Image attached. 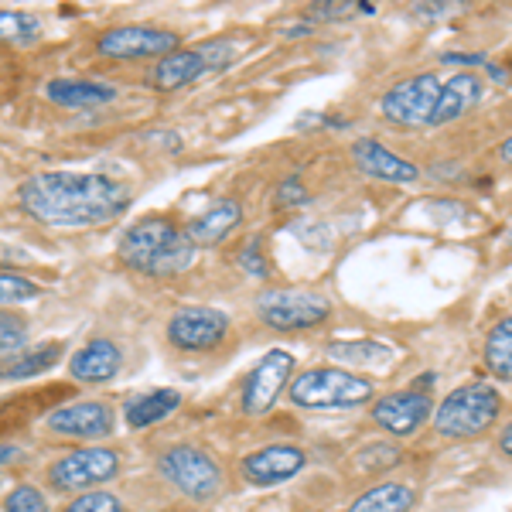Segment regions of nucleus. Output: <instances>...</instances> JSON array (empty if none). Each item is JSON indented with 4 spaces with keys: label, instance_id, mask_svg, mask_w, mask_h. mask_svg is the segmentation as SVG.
<instances>
[{
    "label": "nucleus",
    "instance_id": "1",
    "mask_svg": "<svg viewBox=\"0 0 512 512\" xmlns=\"http://www.w3.org/2000/svg\"><path fill=\"white\" fill-rule=\"evenodd\" d=\"M18 202L41 226L89 229L123 216L130 205V188L96 171H45L24 181Z\"/></svg>",
    "mask_w": 512,
    "mask_h": 512
},
{
    "label": "nucleus",
    "instance_id": "2",
    "mask_svg": "<svg viewBox=\"0 0 512 512\" xmlns=\"http://www.w3.org/2000/svg\"><path fill=\"white\" fill-rule=\"evenodd\" d=\"M120 260L147 277H178L192 267L195 246L171 219H140L120 236Z\"/></svg>",
    "mask_w": 512,
    "mask_h": 512
},
{
    "label": "nucleus",
    "instance_id": "3",
    "mask_svg": "<svg viewBox=\"0 0 512 512\" xmlns=\"http://www.w3.org/2000/svg\"><path fill=\"white\" fill-rule=\"evenodd\" d=\"M499 414L502 396L485 383H468L444 396V403L434 410V431L451 441H465L489 431Z\"/></svg>",
    "mask_w": 512,
    "mask_h": 512
},
{
    "label": "nucleus",
    "instance_id": "4",
    "mask_svg": "<svg viewBox=\"0 0 512 512\" xmlns=\"http://www.w3.org/2000/svg\"><path fill=\"white\" fill-rule=\"evenodd\" d=\"M291 400L304 410H328V407H359L373 400V383L366 376H355L349 369L315 366L294 376Z\"/></svg>",
    "mask_w": 512,
    "mask_h": 512
},
{
    "label": "nucleus",
    "instance_id": "5",
    "mask_svg": "<svg viewBox=\"0 0 512 512\" xmlns=\"http://www.w3.org/2000/svg\"><path fill=\"white\" fill-rule=\"evenodd\" d=\"M158 472L168 478L171 485L195 502H209L222 492V468L212 454L192 444H178V448L164 451L158 458Z\"/></svg>",
    "mask_w": 512,
    "mask_h": 512
},
{
    "label": "nucleus",
    "instance_id": "6",
    "mask_svg": "<svg viewBox=\"0 0 512 512\" xmlns=\"http://www.w3.org/2000/svg\"><path fill=\"white\" fill-rule=\"evenodd\" d=\"M256 311L267 321L270 328L280 332H304V328H315L321 321H328L332 315V304L328 297H321L315 291H267L256 297Z\"/></svg>",
    "mask_w": 512,
    "mask_h": 512
},
{
    "label": "nucleus",
    "instance_id": "7",
    "mask_svg": "<svg viewBox=\"0 0 512 512\" xmlns=\"http://www.w3.org/2000/svg\"><path fill=\"white\" fill-rule=\"evenodd\" d=\"M437 99H441V82L431 72H420L386 89L379 110L396 127H431Z\"/></svg>",
    "mask_w": 512,
    "mask_h": 512
},
{
    "label": "nucleus",
    "instance_id": "8",
    "mask_svg": "<svg viewBox=\"0 0 512 512\" xmlns=\"http://www.w3.org/2000/svg\"><path fill=\"white\" fill-rule=\"evenodd\" d=\"M178 35L164 28H151V24H123V28H110L96 41V52L117 62H137V59H168L178 52Z\"/></svg>",
    "mask_w": 512,
    "mask_h": 512
},
{
    "label": "nucleus",
    "instance_id": "9",
    "mask_svg": "<svg viewBox=\"0 0 512 512\" xmlns=\"http://www.w3.org/2000/svg\"><path fill=\"white\" fill-rule=\"evenodd\" d=\"M120 472V454L113 448H82L55 461L48 468V482L59 492H82L103 485Z\"/></svg>",
    "mask_w": 512,
    "mask_h": 512
},
{
    "label": "nucleus",
    "instance_id": "10",
    "mask_svg": "<svg viewBox=\"0 0 512 512\" xmlns=\"http://www.w3.org/2000/svg\"><path fill=\"white\" fill-rule=\"evenodd\" d=\"M229 55H233V45H226V41H212V45L202 48H178L175 55L158 62V69L151 72V86L161 89V93H175L181 86H192L209 69L226 65Z\"/></svg>",
    "mask_w": 512,
    "mask_h": 512
},
{
    "label": "nucleus",
    "instance_id": "11",
    "mask_svg": "<svg viewBox=\"0 0 512 512\" xmlns=\"http://www.w3.org/2000/svg\"><path fill=\"white\" fill-rule=\"evenodd\" d=\"M294 373V355L284 349L267 352L253 366V373L243 383V414L246 417H263L277 403V396L284 393V386H291Z\"/></svg>",
    "mask_w": 512,
    "mask_h": 512
},
{
    "label": "nucleus",
    "instance_id": "12",
    "mask_svg": "<svg viewBox=\"0 0 512 512\" xmlns=\"http://www.w3.org/2000/svg\"><path fill=\"white\" fill-rule=\"evenodd\" d=\"M226 335L229 318L219 308H181L168 321V342L181 352H212Z\"/></svg>",
    "mask_w": 512,
    "mask_h": 512
},
{
    "label": "nucleus",
    "instance_id": "13",
    "mask_svg": "<svg viewBox=\"0 0 512 512\" xmlns=\"http://www.w3.org/2000/svg\"><path fill=\"white\" fill-rule=\"evenodd\" d=\"M304 451L294 448V444H270V448H260L253 454H246L243 461H239V472L250 485H260V489H267V485H280V482H291L294 475L304 472Z\"/></svg>",
    "mask_w": 512,
    "mask_h": 512
},
{
    "label": "nucleus",
    "instance_id": "14",
    "mask_svg": "<svg viewBox=\"0 0 512 512\" xmlns=\"http://www.w3.org/2000/svg\"><path fill=\"white\" fill-rule=\"evenodd\" d=\"M431 414H434L431 396L420 390V386L417 390L390 393V396H383V400L373 403V420L396 437H410Z\"/></svg>",
    "mask_w": 512,
    "mask_h": 512
},
{
    "label": "nucleus",
    "instance_id": "15",
    "mask_svg": "<svg viewBox=\"0 0 512 512\" xmlns=\"http://www.w3.org/2000/svg\"><path fill=\"white\" fill-rule=\"evenodd\" d=\"M48 431L65 437H106L113 431V410L110 403L99 400H79L69 407H59L45 417Z\"/></svg>",
    "mask_w": 512,
    "mask_h": 512
},
{
    "label": "nucleus",
    "instance_id": "16",
    "mask_svg": "<svg viewBox=\"0 0 512 512\" xmlns=\"http://www.w3.org/2000/svg\"><path fill=\"white\" fill-rule=\"evenodd\" d=\"M352 161H355V168H362L366 175L393 181V185H410V181H417V164L407 158H396L393 151H386V147L373 137L355 140Z\"/></svg>",
    "mask_w": 512,
    "mask_h": 512
},
{
    "label": "nucleus",
    "instance_id": "17",
    "mask_svg": "<svg viewBox=\"0 0 512 512\" xmlns=\"http://www.w3.org/2000/svg\"><path fill=\"white\" fill-rule=\"evenodd\" d=\"M485 96V82L478 72H458L441 86V99H437V110L431 127H444V123L461 120L465 113H472Z\"/></svg>",
    "mask_w": 512,
    "mask_h": 512
},
{
    "label": "nucleus",
    "instance_id": "18",
    "mask_svg": "<svg viewBox=\"0 0 512 512\" xmlns=\"http://www.w3.org/2000/svg\"><path fill=\"white\" fill-rule=\"evenodd\" d=\"M120 362H123V355L117 349V342H110V338H93V342H86L72 355L69 373L82 379V383H106V379H113L120 373Z\"/></svg>",
    "mask_w": 512,
    "mask_h": 512
},
{
    "label": "nucleus",
    "instance_id": "19",
    "mask_svg": "<svg viewBox=\"0 0 512 512\" xmlns=\"http://www.w3.org/2000/svg\"><path fill=\"white\" fill-rule=\"evenodd\" d=\"M45 96L55 106H65V110H93V106L113 103L117 89L110 82H96V79H52L45 86Z\"/></svg>",
    "mask_w": 512,
    "mask_h": 512
},
{
    "label": "nucleus",
    "instance_id": "20",
    "mask_svg": "<svg viewBox=\"0 0 512 512\" xmlns=\"http://www.w3.org/2000/svg\"><path fill=\"white\" fill-rule=\"evenodd\" d=\"M239 219H243V209H239V202L233 198H222L216 202L212 209H205L202 216H195L188 222L185 236L192 239V246H212L219 243V239H226L233 229L239 226Z\"/></svg>",
    "mask_w": 512,
    "mask_h": 512
},
{
    "label": "nucleus",
    "instance_id": "21",
    "mask_svg": "<svg viewBox=\"0 0 512 512\" xmlns=\"http://www.w3.org/2000/svg\"><path fill=\"white\" fill-rule=\"evenodd\" d=\"M417 502V492L403 482H383L359 495L345 512H410Z\"/></svg>",
    "mask_w": 512,
    "mask_h": 512
},
{
    "label": "nucleus",
    "instance_id": "22",
    "mask_svg": "<svg viewBox=\"0 0 512 512\" xmlns=\"http://www.w3.org/2000/svg\"><path fill=\"white\" fill-rule=\"evenodd\" d=\"M178 403H181V393L175 390H158V393H144V396H137V400H130L127 403V424L130 427H151V424H158V420H164L168 414H175L178 410Z\"/></svg>",
    "mask_w": 512,
    "mask_h": 512
},
{
    "label": "nucleus",
    "instance_id": "23",
    "mask_svg": "<svg viewBox=\"0 0 512 512\" xmlns=\"http://www.w3.org/2000/svg\"><path fill=\"white\" fill-rule=\"evenodd\" d=\"M62 355V345H38V349H21L11 359H0V376L4 379H28L45 369H52Z\"/></svg>",
    "mask_w": 512,
    "mask_h": 512
},
{
    "label": "nucleus",
    "instance_id": "24",
    "mask_svg": "<svg viewBox=\"0 0 512 512\" xmlns=\"http://www.w3.org/2000/svg\"><path fill=\"white\" fill-rule=\"evenodd\" d=\"M485 366L495 379L512 383V315L495 321L489 338H485Z\"/></svg>",
    "mask_w": 512,
    "mask_h": 512
},
{
    "label": "nucleus",
    "instance_id": "25",
    "mask_svg": "<svg viewBox=\"0 0 512 512\" xmlns=\"http://www.w3.org/2000/svg\"><path fill=\"white\" fill-rule=\"evenodd\" d=\"M332 359H342L349 366H376V362H386L390 359V349L386 345H376V342H345V345H332L328 349Z\"/></svg>",
    "mask_w": 512,
    "mask_h": 512
},
{
    "label": "nucleus",
    "instance_id": "26",
    "mask_svg": "<svg viewBox=\"0 0 512 512\" xmlns=\"http://www.w3.org/2000/svg\"><path fill=\"white\" fill-rule=\"evenodd\" d=\"M38 18L24 11H0V41H31L38 38Z\"/></svg>",
    "mask_w": 512,
    "mask_h": 512
},
{
    "label": "nucleus",
    "instance_id": "27",
    "mask_svg": "<svg viewBox=\"0 0 512 512\" xmlns=\"http://www.w3.org/2000/svg\"><path fill=\"white\" fill-rule=\"evenodd\" d=\"M38 294L41 287L31 277H21L18 270H0V304H21Z\"/></svg>",
    "mask_w": 512,
    "mask_h": 512
},
{
    "label": "nucleus",
    "instance_id": "28",
    "mask_svg": "<svg viewBox=\"0 0 512 512\" xmlns=\"http://www.w3.org/2000/svg\"><path fill=\"white\" fill-rule=\"evenodd\" d=\"M28 342V321L0 308V352H18Z\"/></svg>",
    "mask_w": 512,
    "mask_h": 512
},
{
    "label": "nucleus",
    "instance_id": "29",
    "mask_svg": "<svg viewBox=\"0 0 512 512\" xmlns=\"http://www.w3.org/2000/svg\"><path fill=\"white\" fill-rule=\"evenodd\" d=\"M62 512H123V502L113 492H86L76 495Z\"/></svg>",
    "mask_w": 512,
    "mask_h": 512
},
{
    "label": "nucleus",
    "instance_id": "30",
    "mask_svg": "<svg viewBox=\"0 0 512 512\" xmlns=\"http://www.w3.org/2000/svg\"><path fill=\"white\" fill-rule=\"evenodd\" d=\"M4 512H48V499L35 485H18V489L4 499Z\"/></svg>",
    "mask_w": 512,
    "mask_h": 512
},
{
    "label": "nucleus",
    "instance_id": "31",
    "mask_svg": "<svg viewBox=\"0 0 512 512\" xmlns=\"http://www.w3.org/2000/svg\"><path fill=\"white\" fill-rule=\"evenodd\" d=\"M239 267H243L246 274L256 277V280H263V277L270 274V267H267V260L260 256V246H256V239H253L250 246H246L243 253H239Z\"/></svg>",
    "mask_w": 512,
    "mask_h": 512
},
{
    "label": "nucleus",
    "instance_id": "32",
    "mask_svg": "<svg viewBox=\"0 0 512 512\" xmlns=\"http://www.w3.org/2000/svg\"><path fill=\"white\" fill-rule=\"evenodd\" d=\"M301 202H308L304 185H301V181H294V178H287L284 185L277 188V205H280V209H287V205H301Z\"/></svg>",
    "mask_w": 512,
    "mask_h": 512
},
{
    "label": "nucleus",
    "instance_id": "33",
    "mask_svg": "<svg viewBox=\"0 0 512 512\" xmlns=\"http://www.w3.org/2000/svg\"><path fill=\"white\" fill-rule=\"evenodd\" d=\"M495 444H499V451L506 454V458H512V420L499 431V437H495Z\"/></svg>",
    "mask_w": 512,
    "mask_h": 512
},
{
    "label": "nucleus",
    "instance_id": "34",
    "mask_svg": "<svg viewBox=\"0 0 512 512\" xmlns=\"http://www.w3.org/2000/svg\"><path fill=\"white\" fill-rule=\"evenodd\" d=\"M21 458V448H11V444H0V468L7 465V461Z\"/></svg>",
    "mask_w": 512,
    "mask_h": 512
},
{
    "label": "nucleus",
    "instance_id": "35",
    "mask_svg": "<svg viewBox=\"0 0 512 512\" xmlns=\"http://www.w3.org/2000/svg\"><path fill=\"white\" fill-rule=\"evenodd\" d=\"M28 256L24 253H11V246H0V263H24Z\"/></svg>",
    "mask_w": 512,
    "mask_h": 512
},
{
    "label": "nucleus",
    "instance_id": "36",
    "mask_svg": "<svg viewBox=\"0 0 512 512\" xmlns=\"http://www.w3.org/2000/svg\"><path fill=\"white\" fill-rule=\"evenodd\" d=\"M499 161H502V164H509V168H512V134L499 144Z\"/></svg>",
    "mask_w": 512,
    "mask_h": 512
},
{
    "label": "nucleus",
    "instance_id": "37",
    "mask_svg": "<svg viewBox=\"0 0 512 512\" xmlns=\"http://www.w3.org/2000/svg\"><path fill=\"white\" fill-rule=\"evenodd\" d=\"M509 69H512V59H509Z\"/></svg>",
    "mask_w": 512,
    "mask_h": 512
}]
</instances>
